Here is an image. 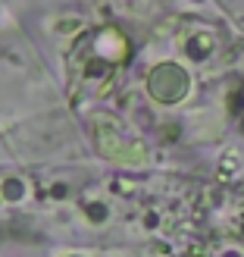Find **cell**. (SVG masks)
Here are the masks:
<instances>
[{
    "label": "cell",
    "instance_id": "cell-1",
    "mask_svg": "<svg viewBox=\"0 0 244 257\" xmlns=\"http://www.w3.org/2000/svg\"><path fill=\"white\" fill-rule=\"evenodd\" d=\"M185 88H188V79L178 66H160L150 75V91L160 100H178L185 94Z\"/></svg>",
    "mask_w": 244,
    "mask_h": 257
}]
</instances>
